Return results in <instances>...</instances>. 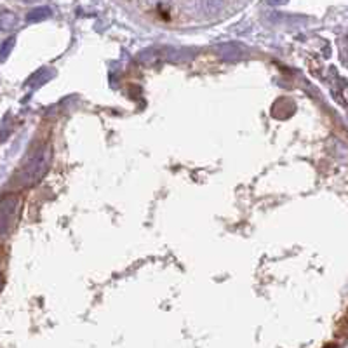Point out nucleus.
Instances as JSON below:
<instances>
[{"label": "nucleus", "instance_id": "obj_3", "mask_svg": "<svg viewBox=\"0 0 348 348\" xmlns=\"http://www.w3.org/2000/svg\"><path fill=\"white\" fill-rule=\"evenodd\" d=\"M18 23V18H16L12 12L9 11H2L0 12V30H12Z\"/></svg>", "mask_w": 348, "mask_h": 348}, {"label": "nucleus", "instance_id": "obj_5", "mask_svg": "<svg viewBox=\"0 0 348 348\" xmlns=\"http://www.w3.org/2000/svg\"><path fill=\"white\" fill-rule=\"evenodd\" d=\"M14 42H16V40H14V37H9L7 40H4V42H2V45H0V63L6 61L7 56L11 54L12 47H14Z\"/></svg>", "mask_w": 348, "mask_h": 348}, {"label": "nucleus", "instance_id": "obj_8", "mask_svg": "<svg viewBox=\"0 0 348 348\" xmlns=\"http://www.w3.org/2000/svg\"><path fill=\"white\" fill-rule=\"evenodd\" d=\"M150 2H167V0H150Z\"/></svg>", "mask_w": 348, "mask_h": 348}, {"label": "nucleus", "instance_id": "obj_4", "mask_svg": "<svg viewBox=\"0 0 348 348\" xmlns=\"http://www.w3.org/2000/svg\"><path fill=\"white\" fill-rule=\"evenodd\" d=\"M49 16H51V11L47 7H37V9H33L32 12H28L27 21L28 23H37V21H42V19L49 18Z\"/></svg>", "mask_w": 348, "mask_h": 348}, {"label": "nucleus", "instance_id": "obj_6", "mask_svg": "<svg viewBox=\"0 0 348 348\" xmlns=\"http://www.w3.org/2000/svg\"><path fill=\"white\" fill-rule=\"evenodd\" d=\"M47 79H51V71L49 70H40V71H37V73L33 75L32 79H30L28 84H32V82H35V80H37L35 86H40V84H44Z\"/></svg>", "mask_w": 348, "mask_h": 348}, {"label": "nucleus", "instance_id": "obj_2", "mask_svg": "<svg viewBox=\"0 0 348 348\" xmlns=\"http://www.w3.org/2000/svg\"><path fill=\"white\" fill-rule=\"evenodd\" d=\"M18 213V198L14 195H4L0 198V237L7 235L14 227Z\"/></svg>", "mask_w": 348, "mask_h": 348}, {"label": "nucleus", "instance_id": "obj_1", "mask_svg": "<svg viewBox=\"0 0 348 348\" xmlns=\"http://www.w3.org/2000/svg\"><path fill=\"white\" fill-rule=\"evenodd\" d=\"M51 160H53V146H51V143H44L37 150H33L32 155L24 160V164L19 169L18 174L19 185L23 188L35 186L47 174Z\"/></svg>", "mask_w": 348, "mask_h": 348}, {"label": "nucleus", "instance_id": "obj_7", "mask_svg": "<svg viewBox=\"0 0 348 348\" xmlns=\"http://www.w3.org/2000/svg\"><path fill=\"white\" fill-rule=\"evenodd\" d=\"M271 6H282V4H286L287 0H268Z\"/></svg>", "mask_w": 348, "mask_h": 348}]
</instances>
